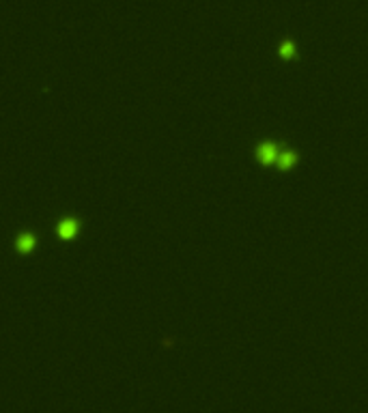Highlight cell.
<instances>
[{
    "mask_svg": "<svg viewBox=\"0 0 368 413\" xmlns=\"http://www.w3.org/2000/svg\"><path fill=\"white\" fill-rule=\"evenodd\" d=\"M278 155H280V153L273 149L271 144H261V146H259V159H261L263 164H271L273 159H278Z\"/></svg>",
    "mask_w": 368,
    "mask_h": 413,
    "instance_id": "cell-1",
    "label": "cell"
},
{
    "mask_svg": "<svg viewBox=\"0 0 368 413\" xmlns=\"http://www.w3.org/2000/svg\"><path fill=\"white\" fill-rule=\"evenodd\" d=\"M280 54H282V58H291L293 54H295V46H293L291 41H282V46H280Z\"/></svg>",
    "mask_w": 368,
    "mask_h": 413,
    "instance_id": "cell-2",
    "label": "cell"
},
{
    "mask_svg": "<svg viewBox=\"0 0 368 413\" xmlns=\"http://www.w3.org/2000/svg\"><path fill=\"white\" fill-rule=\"evenodd\" d=\"M278 162H280V166H282V168H289V166L295 162V155H293V153H280Z\"/></svg>",
    "mask_w": 368,
    "mask_h": 413,
    "instance_id": "cell-3",
    "label": "cell"
},
{
    "mask_svg": "<svg viewBox=\"0 0 368 413\" xmlns=\"http://www.w3.org/2000/svg\"><path fill=\"white\" fill-rule=\"evenodd\" d=\"M33 245H35V239L30 237V235H24V237L20 239V241H17V248H20V250H24V252H26V250H30V248H33Z\"/></svg>",
    "mask_w": 368,
    "mask_h": 413,
    "instance_id": "cell-4",
    "label": "cell"
},
{
    "mask_svg": "<svg viewBox=\"0 0 368 413\" xmlns=\"http://www.w3.org/2000/svg\"><path fill=\"white\" fill-rule=\"evenodd\" d=\"M73 230H76V222H63V228H60V232H63V237H71Z\"/></svg>",
    "mask_w": 368,
    "mask_h": 413,
    "instance_id": "cell-5",
    "label": "cell"
}]
</instances>
